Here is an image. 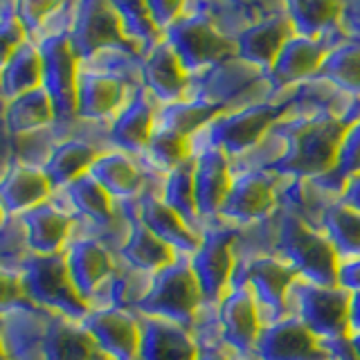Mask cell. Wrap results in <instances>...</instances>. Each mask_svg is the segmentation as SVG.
I'll return each instance as SVG.
<instances>
[{
  "label": "cell",
  "instance_id": "obj_1",
  "mask_svg": "<svg viewBox=\"0 0 360 360\" xmlns=\"http://www.w3.org/2000/svg\"><path fill=\"white\" fill-rule=\"evenodd\" d=\"M356 120L333 112H288L273 127L284 151L268 172L284 178H320L333 172L340 142Z\"/></svg>",
  "mask_w": 360,
  "mask_h": 360
},
{
  "label": "cell",
  "instance_id": "obj_2",
  "mask_svg": "<svg viewBox=\"0 0 360 360\" xmlns=\"http://www.w3.org/2000/svg\"><path fill=\"white\" fill-rule=\"evenodd\" d=\"M75 0L45 22L41 32L32 41L39 45L43 61V88L52 97L56 124L70 127L77 124V75L79 59L70 43Z\"/></svg>",
  "mask_w": 360,
  "mask_h": 360
},
{
  "label": "cell",
  "instance_id": "obj_3",
  "mask_svg": "<svg viewBox=\"0 0 360 360\" xmlns=\"http://www.w3.org/2000/svg\"><path fill=\"white\" fill-rule=\"evenodd\" d=\"M288 110L286 97L223 110L191 138V153L198 146H217L230 160H236L262 144L275 124L288 115Z\"/></svg>",
  "mask_w": 360,
  "mask_h": 360
},
{
  "label": "cell",
  "instance_id": "obj_4",
  "mask_svg": "<svg viewBox=\"0 0 360 360\" xmlns=\"http://www.w3.org/2000/svg\"><path fill=\"white\" fill-rule=\"evenodd\" d=\"M273 257L284 259L295 268L297 277L318 286H338V259L324 232L309 228L307 223L277 207V230Z\"/></svg>",
  "mask_w": 360,
  "mask_h": 360
},
{
  "label": "cell",
  "instance_id": "obj_5",
  "mask_svg": "<svg viewBox=\"0 0 360 360\" xmlns=\"http://www.w3.org/2000/svg\"><path fill=\"white\" fill-rule=\"evenodd\" d=\"M191 77H200L230 59H236L234 37H228L205 9H185L174 25L162 32Z\"/></svg>",
  "mask_w": 360,
  "mask_h": 360
},
{
  "label": "cell",
  "instance_id": "obj_6",
  "mask_svg": "<svg viewBox=\"0 0 360 360\" xmlns=\"http://www.w3.org/2000/svg\"><path fill=\"white\" fill-rule=\"evenodd\" d=\"M349 300L352 292L340 286H318L297 277L288 288L286 307L318 340L335 342L349 335Z\"/></svg>",
  "mask_w": 360,
  "mask_h": 360
},
{
  "label": "cell",
  "instance_id": "obj_7",
  "mask_svg": "<svg viewBox=\"0 0 360 360\" xmlns=\"http://www.w3.org/2000/svg\"><path fill=\"white\" fill-rule=\"evenodd\" d=\"M200 307L202 290L194 268H191L189 257L178 255L172 264L153 275V284L135 313L165 318L189 329Z\"/></svg>",
  "mask_w": 360,
  "mask_h": 360
},
{
  "label": "cell",
  "instance_id": "obj_8",
  "mask_svg": "<svg viewBox=\"0 0 360 360\" xmlns=\"http://www.w3.org/2000/svg\"><path fill=\"white\" fill-rule=\"evenodd\" d=\"M20 279L27 300L45 311L61 313L75 320H84L86 313L90 311V304L79 295L77 286L72 284L63 252L59 255L32 252V257L20 270Z\"/></svg>",
  "mask_w": 360,
  "mask_h": 360
},
{
  "label": "cell",
  "instance_id": "obj_9",
  "mask_svg": "<svg viewBox=\"0 0 360 360\" xmlns=\"http://www.w3.org/2000/svg\"><path fill=\"white\" fill-rule=\"evenodd\" d=\"M297 279L295 268L279 257H245L236 259L232 286L245 284L257 300L262 324H273L288 315L286 297L292 281Z\"/></svg>",
  "mask_w": 360,
  "mask_h": 360
},
{
  "label": "cell",
  "instance_id": "obj_10",
  "mask_svg": "<svg viewBox=\"0 0 360 360\" xmlns=\"http://www.w3.org/2000/svg\"><path fill=\"white\" fill-rule=\"evenodd\" d=\"M70 43L79 63L112 48L140 52L124 32L122 18L110 0H75Z\"/></svg>",
  "mask_w": 360,
  "mask_h": 360
},
{
  "label": "cell",
  "instance_id": "obj_11",
  "mask_svg": "<svg viewBox=\"0 0 360 360\" xmlns=\"http://www.w3.org/2000/svg\"><path fill=\"white\" fill-rule=\"evenodd\" d=\"M236 230L239 228L223 221L207 223L198 250L189 257L205 304H219L225 297V292L230 290L234 264H236L234 257Z\"/></svg>",
  "mask_w": 360,
  "mask_h": 360
},
{
  "label": "cell",
  "instance_id": "obj_12",
  "mask_svg": "<svg viewBox=\"0 0 360 360\" xmlns=\"http://www.w3.org/2000/svg\"><path fill=\"white\" fill-rule=\"evenodd\" d=\"M277 180L279 176L266 169L234 172L230 191L219 210L217 221L243 228V225L268 219L277 210Z\"/></svg>",
  "mask_w": 360,
  "mask_h": 360
},
{
  "label": "cell",
  "instance_id": "obj_13",
  "mask_svg": "<svg viewBox=\"0 0 360 360\" xmlns=\"http://www.w3.org/2000/svg\"><path fill=\"white\" fill-rule=\"evenodd\" d=\"M140 84H131L120 75L97 70L79 63L77 75V120L86 124H106L117 115V110L127 104L133 88Z\"/></svg>",
  "mask_w": 360,
  "mask_h": 360
},
{
  "label": "cell",
  "instance_id": "obj_14",
  "mask_svg": "<svg viewBox=\"0 0 360 360\" xmlns=\"http://www.w3.org/2000/svg\"><path fill=\"white\" fill-rule=\"evenodd\" d=\"M146 174H149V180H146L142 194L135 198V207H138L140 221L158 236V239H162L167 245H172L176 255L191 257L198 250L200 236L162 200L165 176H158L153 172H146Z\"/></svg>",
  "mask_w": 360,
  "mask_h": 360
},
{
  "label": "cell",
  "instance_id": "obj_15",
  "mask_svg": "<svg viewBox=\"0 0 360 360\" xmlns=\"http://www.w3.org/2000/svg\"><path fill=\"white\" fill-rule=\"evenodd\" d=\"M333 45L335 43H329V39H311L302 37V34H292L281 48L273 68L266 72V84L270 86V93H286V90L313 79L320 72L326 54H329Z\"/></svg>",
  "mask_w": 360,
  "mask_h": 360
},
{
  "label": "cell",
  "instance_id": "obj_16",
  "mask_svg": "<svg viewBox=\"0 0 360 360\" xmlns=\"http://www.w3.org/2000/svg\"><path fill=\"white\" fill-rule=\"evenodd\" d=\"M252 360H333L322 340H318L295 315H286L262 326L252 349Z\"/></svg>",
  "mask_w": 360,
  "mask_h": 360
},
{
  "label": "cell",
  "instance_id": "obj_17",
  "mask_svg": "<svg viewBox=\"0 0 360 360\" xmlns=\"http://www.w3.org/2000/svg\"><path fill=\"white\" fill-rule=\"evenodd\" d=\"M99 352L110 360H140V320L135 311L112 307L90 309L82 320Z\"/></svg>",
  "mask_w": 360,
  "mask_h": 360
},
{
  "label": "cell",
  "instance_id": "obj_18",
  "mask_svg": "<svg viewBox=\"0 0 360 360\" xmlns=\"http://www.w3.org/2000/svg\"><path fill=\"white\" fill-rule=\"evenodd\" d=\"M50 313L32 302L0 313V335L7 360H45Z\"/></svg>",
  "mask_w": 360,
  "mask_h": 360
},
{
  "label": "cell",
  "instance_id": "obj_19",
  "mask_svg": "<svg viewBox=\"0 0 360 360\" xmlns=\"http://www.w3.org/2000/svg\"><path fill=\"white\" fill-rule=\"evenodd\" d=\"M79 127H82V122H79ZM79 127L75 133L65 135L63 140L52 146L48 160L43 165V172L52 183L54 191L72 183L75 178L88 174L95 158L101 151L110 149L106 142V127H99L93 133H86Z\"/></svg>",
  "mask_w": 360,
  "mask_h": 360
},
{
  "label": "cell",
  "instance_id": "obj_20",
  "mask_svg": "<svg viewBox=\"0 0 360 360\" xmlns=\"http://www.w3.org/2000/svg\"><path fill=\"white\" fill-rule=\"evenodd\" d=\"M158 101L142 84L133 88L127 104H124L117 115L106 124V142L110 149H120L131 155H142L149 144V138L155 129V112Z\"/></svg>",
  "mask_w": 360,
  "mask_h": 360
},
{
  "label": "cell",
  "instance_id": "obj_21",
  "mask_svg": "<svg viewBox=\"0 0 360 360\" xmlns=\"http://www.w3.org/2000/svg\"><path fill=\"white\" fill-rule=\"evenodd\" d=\"M219 322L223 340L234 358H252V349L262 333V318H259L257 300L245 284L232 286L219 302Z\"/></svg>",
  "mask_w": 360,
  "mask_h": 360
},
{
  "label": "cell",
  "instance_id": "obj_22",
  "mask_svg": "<svg viewBox=\"0 0 360 360\" xmlns=\"http://www.w3.org/2000/svg\"><path fill=\"white\" fill-rule=\"evenodd\" d=\"M140 82L158 104H174L189 95L191 75L172 45L160 39L151 50L142 54Z\"/></svg>",
  "mask_w": 360,
  "mask_h": 360
},
{
  "label": "cell",
  "instance_id": "obj_23",
  "mask_svg": "<svg viewBox=\"0 0 360 360\" xmlns=\"http://www.w3.org/2000/svg\"><path fill=\"white\" fill-rule=\"evenodd\" d=\"M63 257L72 284L88 304L117 266L115 252L90 236H70Z\"/></svg>",
  "mask_w": 360,
  "mask_h": 360
},
{
  "label": "cell",
  "instance_id": "obj_24",
  "mask_svg": "<svg viewBox=\"0 0 360 360\" xmlns=\"http://www.w3.org/2000/svg\"><path fill=\"white\" fill-rule=\"evenodd\" d=\"M232 185L230 158L217 146H198L194 149V189H196V207L202 223H214L219 219V210L223 205Z\"/></svg>",
  "mask_w": 360,
  "mask_h": 360
},
{
  "label": "cell",
  "instance_id": "obj_25",
  "mask_svg": "<svg viewBox=\"0 0 360 360\" xmlns=\"http://www.w3.org/2000/svg\"><path fill=\"white\" fill-rule=\"evenodd\" d=\"M292 34H295V30H292L286 14L259 18L234 37L236 59L266 75Z\"/></svg>",
  "mask_w": 360,
  "mask_h": 360
},
{
  "label": "cell",
  "instance_id": "obj_26",
  "mask_svg": "<svg viewBox=\"0 0 360 360\" xmlns=\"http://www.w3.org/2000/svg\"><path fill=\"white\" fill-rule=\"evenodd\" d=\"M54 187L43 167L11 160L0 174V202L9 217H22L41 202L50 200Z\"/></svg>",
  "mask_w": 360,
  "mask_h": 360
},
{
  "label": "cell",
  "instance_id": "obj_27",
  "mask_svg": "<svg viewBox=\"0 0 360 360\" xmlns=\"http://www.w3.org/2000/svg\"><path fill=\"white\" fill-rule=\"evenodd\" d=\"M142 342L140 360H196L198 345L183 324L138 313Z\"/></svg>",
  "mask_w": 360,
  "mask_h": 360
},
{
  "label": "cell",
  "instance_id": "obj_28",
  "mask_svg": "<svg viewBox=\"0 0 360 360\" xmlns=\"http://www.w3.org/2000/svg\"><path fill=\"white\" fill-rule=\"evenodd\" d=\"M52 200L79 223L104 225L117 217L115 200L108 196V191L90 174L79 176L65 187L56 189L52 194Z\"/></svg>",
  "mask_w": 360,
  "mask_h": 360
},
{
  "label": "cell",
  "instance_id": "obj_29",
  "mask_svg": "<svg viewBox=\"0 0 360 360\" xmlns=\"http://www.w3.org/2000/svg\"><path fill=\"white\" fill-rule=\"evenodd\" d=\"M88 174L108 191V196L115 202L138 198L149 180V174L144 172L138 158L120 149L101 151L90 165Z\"/></svg>",
  "mask_w": 360,
  "mask_h": 360
},
{
  "label": "cell",
  "instance_id": "obj_30",
  "mask_svg": "<svg viewBox=\"0 0 360 360\" xmlns=\"http://www.w3.org/2000/svg\"><path fill=\"white\" fill-rule=\"evenodd\" d=\"M127 205L129 210V219H131V230L124 245L117 252V262L124 266H131L135 270H144V273L155 275L158 270H162L169 266L178 257L172 245H167L162 239L146 228L138 217V207H135V198L133 200H120Z\"/></svg>",
  "mask_w": 360,
  "mask_h": 360
},
{
  "label": "cell",
  "instance_id": "obj_31",
  "mask_svg": "<svg viewBox=\"0 0 360 360\" xmlns=\"http://www.w3.org/2000/svg\"><path fill=\"white\" fill-rule=\"evenodd\" d=\"M34 255H59L72 236L75 219L50 198L20 217Z\"/></svg>",
  "mask_w": 360,
  "mask_h": 360
},
{
  "label": "cell",
  "instance_id": "obj_32",
  "mask_svg": "<svg viewBox=\"0 0 360 360\" xmlns=\"http://www.w3.org/2000/svg\"><path fill=\"white\" fill-rule=\"evenodd\" d=\"M277 207H281L290 217L307 223L309 228L322 232V217L326 207L338 198L329 191H324L313 178H284L277 180Z\"/></svg>",
  "mask_w": 360,
  "mask_h": 360
},
{
  "label": "cell",
  "instance_id": "obj_33",
  "mask_svg": "<svg viewBox=\"0 0 360 360\" xmlns=\"http://www.w3.org/2000/svg\"><path fill=\"white\" fill-rule=\"evenodd\" d=\"M45 360H110L99 352L82 320L50 313L45 335Z\"/></svg>",
  "mask_w": 360,
  "mask_h": 360
},
{
  "label": "cell",
  "instance_id": "obj_34",
  "mask_svg": "<svg viewBox=\"0 0 360 360\" xmlns=\"http://www.w3.org/2000/svg\"><path fill=\"white\" fill-rule=\"evenodd\" d=\"M153 284V275L144 270H135L117 262L110 277L99 286V290L90 300V309L112 307L122 311H138L142 300L146 297Z\"/></svg>",
  "mask_w": 360,
  "mask_h": 360
},
{
  "label": "cell",
  "instance_id": "obj_35",
  "mask_svg": "<svg viewBox=\"0 0 360 360\" xmlns=\"http://www.w3.org/2000/svg\"><path fill=\"white\" fill-rule=\"evenodd\" d=\"M5 129L9 138H20V135H30L34 131L48 129L56 122V112L52 97L43 86L22 93L14 99L5 101Z\"/></svg>",
  "mask_w": 360,
  "mask_h": 360
},
{
  "label": "cell",
  "instance_id": "obj_36",
  "mask_svg": "<svg viewBox=\"0 0 360 360\" xmlns=\"http://www.w3.org/2000/svg\"><path fill=\"white\" fill-rule=\"evenodd\" d=\"M284 14L295 34L329 39V32L340 30L342 0H284Z\"/></svg>",
  "mask_w": 360,
  "mask_h": 360
},
{
  "label": "cell",
  "instance_id": "obj_37",
  "mask_svg": "<svg viewBox=\"0 0 360 360\" xmlns=\"http://www.w3.org/2000/svg\"><path fill=\"white\" fill-rule=\"evenodd\" d=\"M43 86V61L39 45L32 39L22 41L16 52L0 70V97L5 101L14 99L22 93Z\"/></svg>",
  "mask_w": 360,
  "mask_h": 360
},
{
  "label": "cell",
  "instance_id": "obj_38",
  "mask_svg": "<svg viewBox=\"0 0 360 360\" xmlns=\"http://www.w3.org/2000/svg\"><path fill=\"white\" fill-rule=\"evenodd\" d=\"M223 108L219 104L200 97H185L174 104H160L155 112V127L176 131L185 138H194L207 124L221 115Z\"/></svg>",
  "mask_w": 360,
  "mask_h": 360
},
{
  "label": "cell",
  "instance_id": "obj_39",
  "mask_svg": "<svg viewBox=\"0 0 360 360\" xmlns=\"http://www.w3.org/2000/svg\"><path fill=\"white\" fill-rule=\"evenodd\" d=\"M162 200L183 219L200 239L205 232L198 207H196V189H194V155L187 162L172 169L162 180Z\"/></svg>",
  "mask_w": 360,
  "mask_h": 360
},
{
  "label": "cell",
  "instance_id": "obj_40",
  "mask_svg": "<svg viewBox=\"0 0 360 360\" xmlns=\"http://www.w3.org/2000/svg\"><path fill=\"white\" fill-rule=\"evenodd\" d=\"M322 232L331 241L340 262L360 259V212L338 198L322 217Z\"/></svg>",
  "mask_w": 360,
  "mask_h": 360
},
{
  "label": "cell",
  "instance_id": "obj_41",
  "mask_svg": "<svg viewBox=\"0 0 360 360\" xmlns=\"http://www.w3.org/2000/svg\"><path fill=\"white\" fill-rule=\"evenodd\" d=\"M315 77L329 82L352 99H360V41L347 39L335 43Z\"/></svg>",
  "mask_w": 360,
  "mask_h": 360
},
{
  "label": "cell",
  "instance_id": "obj_42",
  "mask_svg": "<svg viewBox=\"0 0 360 360\" xmlns=\"http://www.w3.org/2000/svg\"><path fill=\"white\" fill-rule=\"evenodd\" d=\"M191 155H194L191 153V138H185V135L162 127H155L149 138V144H146L142 155H138V160L146 172L167 176L178 165L187 162Z\"/></svg>",
  "mask_w": 360,
  "mask_h": 360
},
{
  "label": "cell",
  "instance_id": "obj_43",
  "mask_svg": "<svg viewBox=\"0 0 360 360\" xmlns=\"http://www.w3.org/2000/svg\"><path fill=\"white\" fill-rule=\"evenodd\" d=\"M358 174H360V117L349 124V129L340 142V149H338L333 172L324 174L320 178H313V180L324 191H329L335 198H340L347 180Z\"/></svg>",
  "mask_w": 360,
  "mask_h": 360
},
{
  "label": "cell",
  "instance_id": "obj_44",
  "mask_svg": "<svg viewBox=\"0 0 360 360\" xmlns=\"http://www.w3.org/2000/svg\"><path fill=\"white\" fill-rule=\"evenodd\" d=\"M112 7L122 18V25L127 37L135 43V48L144 54L146 50H151L153 45L162 39V34L158 32L153 25V20L146 9V0H110Z\"/></svg>",
  "mask_w": 360,
  "mask_h": 360
},
{
  "label": "cell",
  "instance_id": "obj_45",
  "mask_svg": "<svg viewBox=\"0 0 360 360\" xmlns=\"http://www.w3.org/2000/svg\"><path fill=\"white\" fill-rule=\"evenodd\" d=\"M30 257L32 250L27 243L25 225H22L20 217H9L0 228V268L20 273Z\"/></svg>",
  "mask_w": 360,
  "mask_h": 360
},
{
  "label": "cell",
  "instance_id": "obj_46",
  "mask_svg": "<svg viewBox=\"0 0 360 360\" xmlns=\"http://www.w3.org/2000/svg\"><path fill=\"white\" fill-rule=\"evenodd\" d=\"M68 3L70 0H14V11L22 30L27 34V39H34L45 22Z\"/></svg>",
  "mask_w": 360,
  "mask_h": 360
},
{
  "label": "cell",
  "instance_id": "obj_47",
  "mask_svg": "<svg viewBox=\"0 0 360 360\" xmlns=\"http://www.w3.org/2000/svg\"><path fill=\"white\" fill-rule=\"evenodd\" d=\"M22 41H27V34L16 18L14 0H0V70Z\"/></svg>",
  "mask_w": 360,
  "mask_h": 360
},
{
  "label": "cell",
  "instance_id": "obj_48",
  "mask_svg": "<svg viewBox=\"0 0 360 360\" xmlns=\"http://www.w3.org/2000/svg\"><path fill=\"white\" fill-rule=\"evenodd\" d=\"M146 9H149L153 25L162 34L169 25H174L185 14L187 0H146Z\"/></svg>",
  "mask_w": 360,
  "mask_h": 360
},
{
  "label": "cell",
  "instance_id": "obj_49",
  "mask_svg": "<svg viewBox=\"0 0 360 360\" xmlns=\"http://www.w3.org/2000/svg\"><path fill=\"white\" fill-rule=\"evenodd\" d=\"M22 302H30V300L25 295V288H22L20 273L0 268V313L7 309H14Z\"/></svg>",
  "mask_w": 360,
  "mask_h": 360
},
{
  "label": "cell",
  "instance_id": "obj_50",
  "mask_svg": "<svg viewBox=\"0 0 360 360\" xmlns=\"http://www.w3.org/2000/svg\"><path fill=\"white\" fill-rule=\"evenodd\" d=\"M340 32L352 41H360V0H342Z\"/></svg>",
  "mask_w": 360,
  "mask_h": 360
},
{
  "label": "cell",
  "instance_id": "obj_51",
  "mask_svg": "<svg viewBox=\"0 0 360 360\" xmlns=\"http://www.w3.org/2000/svg\"><path fill=\"white\" fill-rule=\"evenodd\" d=\"M338 286L349 292L360 290V259L340 262V268H338Z\"/></svg>",
  "mask_w": 360,
  "mask_h": 360
},
{
  "label": "cell",
  "instance_id": "obj_52",
  "mask_svg": "<svg viewBox=\"0 0 360 360\" xmlns=\"http://www.w3.org/2000/svg\"><path fill=\"white\" fill-rule=\"evenodd\" d=\"M3 112H5V99L0 97V174H3L5 167L11 162V138H9V133L5 129Z\"/></svg>",
  "mask_w": 360,
  "mask_h": 360
},
{
  "label": "cell",
  "instance_id": "obj_53",
  "mask_svg": "<svg viewBox=\"0 0 360 360\" xmlns=\"http://www.w3.org/2000/svg\"><path fill=\"white\" fill-rule=\"evenodd\" d=\"M340 200L345 202V205L360 212V174L347 180V185H345L342 194H340Z\"/></svg>",
  "mask_w": 360,
  "mask_h": 360
},
{
  "label": "cell",
  "instance_id": "obj_54",
  "mask_svg": "<svg viewBox=\"0 0 360 360\" xmlns=\"http://www.w3.org/2000/svg\"><path fill=\"white\" fill-rule=\"evenodd\" d=\"M349 333H360V290L352 292L349 300Z\"/></svg>",
  "mask_w": 360,
  "mask_h": 360
},
{
  "label": "cell",
  "instance_id": "obj_55",
  "mask_svg": "<svg viewBox=\"0 0 360 360\" xmlns=\"http://www.w3.org/2000/svg\"><path fill=\"white\" fill-rule=\"evenodd\" d=\"M196 360H234V354L230 352V349L198 347V358Z\"/></svg>",
  "mask_w": 360,
  "mask_h": 360
},
{
  "label": "cell",
  "instance_id": "obj_56",
  "mask_svg": "<svg viewBox=\"0 0 360 360\" xmlns=\"http://www.w3.org/2000/svg\"><path fill=\"white\" fill-rule=\"evenodd\" d=\"M349 347H352L354 360H360V333H349Z\"/></svg>",
  "mask_w": 360,
  "mask_h": 360
},
{
  "label": "cell",
  "instance_id": "obj_57",
  "mask_svg": "<svg viewBox=\"0 0 360 360\" xmlns=\"http://www.w3.org/2000/svg\"><path fill=\"white\" fill-rule=\"evenodd\" d=\"M7 219H9V214L5 212V207H3V202H0V228L7 223Z\"/></svg>",
  "mask_w": 360,
  "mask_h": 360
},
{
  "label": "cell",
  "instance_id": "obj_58",
  "mask_svg": "<svg viewBox=\"0 0 360 360\" xmlns=\"http://www.w3.org/2000/svg\"><path fill=\"white\" fill-rule=\"evenodd\" d=\"M0 360H7L5 358V349H3V335H0Z\"/></svg>",
  "mask_w": 360,
  "mask_h": 360
},
{
  "label": "cell",
  "instance_id": "obj_59",
  "mask_svg": "<svg viewBox=\"0 0 360 360\" xmlns=\"http://www.w3.org/2000/svg\"><path fill=\"white\" fill-rule=\"evenodd\" d=\"M234 360H252V358H234Z\"/></svg>",
  "mask_w": 360,
  "mask_h": 360
}]
</instances>
